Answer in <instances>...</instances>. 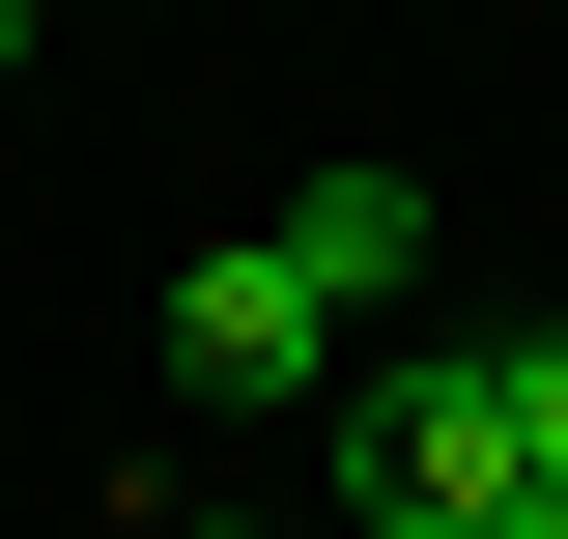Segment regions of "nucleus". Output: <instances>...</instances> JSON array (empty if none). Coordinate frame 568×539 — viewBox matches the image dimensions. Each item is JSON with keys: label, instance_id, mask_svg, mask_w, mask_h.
<instances>
[{"label": "nucleus", "instance_id": "f03ea898", "mask_svg": "<svg viewBox=\"0 0 568 539\" xmlns=\"http://www.w3.org/2000/svg\"><path fill=\"white\" fill-rule=\"evenodd\" d=\"M369 369V313L313 256H284V227H227V256H171V398H256V426H313Z\"/></svg>", "mask_w": 568, "mask_h": 539}, {"label": "nucleus", "instance_id": "f257e3e1", "mask_svg": "<svg viewBox=\"0 0 568 539\" xmlns=\"http://www.w3.org/2000/svg\"><path fill=\"white\" fill-rule=\"evenodd\" d=\"M313 482H342L369 539H484V511H511V398H484V340H369L342 398H313Z\"/></svg>", "mask_w": 568, "mask_h": 539}, {"label": "nucleus", "instance_id": "7ed1b4c3", "mask_svg": "<svg viewBox=\"0 0 568 539\" xmlns=\"http://www.w3.org/2000/svg\"><path fill=\"white\" fill-rule=\"evenodd\" d=\"M284 256L342 284V313H398V284H426V171H313V200H284Z\"/></svg>", "mask_w": 568, "mask_h": 539}, {"label": "nucleus", "instance_id": "39448f33", "mask_svg": "<svg viewBox=\"0 0 568 539\" xmlns=\"http://www.w3.org/2000/svg\"><path fill=\"white\" fill-rule=\"evenodd\" d=\"M484 539H568V482H511V511H484Z\"/></svg>", "mask_w": 568, "mask_h": 539}, {"label": "nucleus", "instance_id": "20e7f679", "mask_svg": "<svg viewBox=\"0 0 568 539\" xmlns=\"http://www.w3.org/2000/svg\"><path fill=\"white\" fill-rule=\"evenodd\" d=\"M484 398H511V482H568V313H540V340H484Z\"/></svg>", "mask_w": 568, "mask_h": 539}, {"label": "nucleus", "instance_id": "0eeeda50", "mask_svg": "<svg viewBox=\"0 0 568 539\" xmlns=\"http://www.w3.org/2000/svg\"><path fill=\"white\" fill-rule=\"evenodd\" d=\"M171 539H284V511H171Z\"/></svg>", "mask_w": 568, "mask_h": 539}, {"label": "nucleus", "instance_id": "423d86ee", "mask_svg": "<svg viewBox=\"0 0 568 539\" xmlns=\"http://www.w3.org/2000/svg\"><path fill=\"white\" fill-rule=\"evenodd\" d=\"M29 29H58V0H0V85H29Z\"/></svg>", "mask_w": 568, "mask_h": 539}]
</instances>
